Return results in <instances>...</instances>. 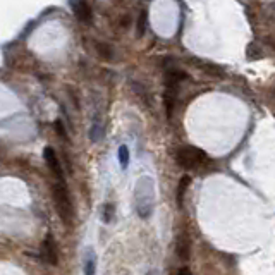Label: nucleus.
Returning <instances> with one entry per match:
<instances>
[{"instance_id": "1", "label": "nucleus", "mask_w": 275, "mask_h": 275, "mask_svg": "<svg viewBox=\"0 0 275 275\" xmlns=\"http://www.w3.org/2000/svg\"><path fill=\"white\" fill-rule=\"evenodd\" d=\"M155 205V184L152 177H141L134 188V206L141 218H148L153 214Z\"/></svg>"}, {"instance_id": "2", "label": "nucleus", "mask_w": 275, "mask_h": 275, "mask_svg": "<svg viewBox=\"0 0 275 275\" xmlns=\"http://www.w3.org/2000/svg\"><path fill=\"white\" fill-rule=\"evenodd\" d=\"M174 160L179 167L188 170L201 169L203 165L208 163V157L203 150L195 148V146H182L174 152Z\"/></svg>"}, {"instance_id": "3", "label": "nucleus", "mask_w": 275, "mask_h": 275, "mask_svg": "<svg viewBox=\"0 0 275 275\" xmlns=\"http://www.w3.org/2000/svg\"><path fill=\"white\" fill-rule=\"evenodd\" d=\"M54 199H55V208L64 224H73L74 220V206L73 199L69 196V191L62 182L54 186Z\"/></svg>"}, {"instance_id": "4", "label": "nucleus", "mask_w": 275, "mask_h": 275, "mask_svg": "<svg viewBox=\"0 0 275 275\" xmlns=\"http://www.w3.org/2000/svg\"><path fill=\"white\" fill-rule=\"evenodd\" d=\"M43 157H45V162H47L48 169H50L52 172H54V174L57 176L59 182L64 181V169H62L60 162H59L57 153H55V150H54V148H50V146H47V148H45Z\"/></svg>"}, {"instance_id": "5", "label": "nucleus", "mask_w": 275, "mask_h": 275, "mask_svg": "<svg viewBox=\"0 0 275 275\" xmlns=\"http://www.w3.org/2000/svg\"><path fill=\"white\" fill-rule=\"evenodd\" d=\"M41 258L47 261L48 265H57L59 263V255H57V248H55V241L52 236H47V239L41 244Z\"/></svg>"}, {"instance_id": "6", "label": "nucleus", "mask_w": 275, "mask_h": 275, "mask_svg": "<svg viewBox=\"0 0 275 275\" xmlns=\"http://www.w3.org/2000/svg\"><path fill=\"white\" fill-rule=\"evenodd\" d=\"M71 9L74 11V14L79 21L88 22L91 19V9L86 2H71Z\"/></svg>"}, {"instance_id": "7", "label": "nucleus", "mask_w": 275, "mask_h": 275, "mask_svg": "<svg viewBox=\"0 0 275 275\" xmlns=\"http://www.w3.org/2000/svg\"><path fill=\"white\" fill-rule=\"evenodd\" d=\"M101 136H103V124H101L100 117H95L93 124H91V129H90V139L93 143L100 141Z\"/></svg>"}, {"instance_id": "8", "label": "nucleus", "mask_w": 275, "mask_h": 275, "mask_svg": "<svg viewBox=\"0 0 275 275\" xmlns=\"http://www.w3.org/2000/svg\"><path fill=\"white\" fill-rule=\"evenodd\" d=\"M95 272H97V256L93 250H88L84 258V275H95Z\"/></svg>"}, {"instance_id": "9", "label": "nucleus", "mask_w": 275, "mask_h": 275, "mask_svg": "<svg viewBox=\"0 0 275 275\" xmlns=\"http://www.w3.org/2000/svg\"><path fill=\"white\" fill-rule=\"evenodd\" d=\"M189 253H191V243H189V239L186 236H181L177 239V255L182 260H188Z\"/></svg>"}, {"instance_id": "10", "label": "nucleus", "mask_w": 275, "mask_h": 275, "mask_svg": "<svg viewBox=\"0 0 275 275\" xmlns=\"http://www.w3.org/2000/svg\"><path fill=\"white\" fill-rule=\"evenodd\" d=\"M189 182H191L189 176H182L181 182H179V186H177V206H179V208H181L182 201H184V195H186V189H188Z\"/></svg>"}, {"instance_id": "11", "label": "nucleus", "mask_w": 275, "mask_h": 275, "mask_svg": "<svg viewBox=\"0 0 275 275\" xmlns=\"http://www.w3.org/2000/svg\"><path fill=\"white\" fill-rule=\"evenodd\" d=\"M117 158H119L120 167L126 170L127 165H129V148H127L126 145H120L119 146V150H117Z\"/></svg>"}, {"instance_id": "12", "label": "nucleus", "mask_w": 275, "mask_h": 275, "mask_svg": "<svg viewBox=\"0 0 275 275\" xmlns=\"http://www.w3.org/2000/svg\"><path fill=\"white\" fill-rule=\"evenodd\" d=\"M114 215H116V206L112 203L103 206V214H101V222L103 224H112L114 222Z\"/></svg>"}, {"instance_id": "13", "label": "nucleus", "mask_w": 275, "mask_h": 275, "mask_svg": "<svg viewBox=\"0 0 275 275\" xmlns=\"http://www.w3.org/2000/svg\"><path fill=\"white\" fill-rule=\"evenodd\" d=\"M146 12H141V16H139V19H138V37H143L146 31Z\"/></svg>"}, {"instance_id": "14", "label": "nucleus", "mask_w": 275, "mask_h": 275, "mask_svg": "<svg viewBox=\"0 0 275 275\" xmlns=\"http://www.w3.org/2000/svg\"><path fill=\"white\" fill-rule=\"evenodd\" d=\"M55 129H57V133L60 134L62 139H67V131L64 129V124H62L60 120H57V122H55Z\"/></svg>"}, {"instance_id": "15", "label": "nucleus", "mask_w": 275, "mask_h": 275, "mask_svg": "<svg viewBox=\"0 0 275 275\" xmlns=\"http://www.w3.org/2000/svg\"><path fill=\"white\" fill-rule=\"evenodd\" d=\"M176 275H193V274H191V270H189V268L184 267V268H181V270H179Z\"/></svg>"}, {"instance_id": "16", "label": "nucleus", "mask_w": 275, "mask_h": 275, "mask_svg": "<svg viewBox=\"0 0 275 275\" xmlns=\"http://www.w3.org/2000/svg\"><path fill=\"white\" fill-rule=\"evenodd\" d=\"M146 275H157V272H150V274H146Z\"/></svg>"}]
</instances>
